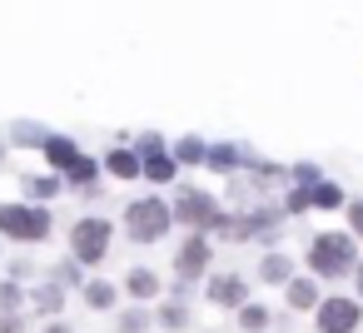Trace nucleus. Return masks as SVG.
<instances>
[{
  "label": "nucleus",
  "mask_w": 363,
  "mask_h": 333,
  "mask_svg": "<svg viewBox=\"0 0 363 333\" xmlns=\"http://www.w3.org/2000/svg\"><path fill=\"white\" fill-rule=\"evenodd\" d=\"M45 333H70V328L65 323H45Z\"/></svg>",
  "instance_id": "obj_26"
},
{
  "label": "nucleus",
  "mask_w": 363,
  "mask_h": 333,
  "mask_svg": "<svg viewBox=\"0 0 363 333\" xmlns=\"http://www.w3.org/2000/svg\"><path fill=\"white\" fill-rule=\"evenodd\" d=\"M259 278H264V283H289V278H294V269H289V259H284V254H269V259L259 264Z\"/></svg>",
  "instance_id": "obj_13"
},
{
  "label": "nucleus",
  "mask_w": 363,
  "mask_h": 333,
  "mask_svg": "<svg viewBox=\"0 0 363 333\" xmlns=\"http://www.w3.org/2000/svg\"><path fill=\"white\" fill-rule=\"evenodd\" d=\"M0 333H26V323H21V313H0Z\"/></svg>",
  "instance_id": "obj_24"
},
{
  "label": "nucleus",
  "mask_w": 363,
  "mask_h": 333,
  "mask_svg": "<svg viewBox=\"0 0 363 333\" xmlns=\"http://www.w3.org/2000/svg\"><path fill=\"white\" fill-rule=\"evenodd\" d=\"M353 259H358V249H353L348 234H318V239L308 244V269H313V273L338 278V273L353 269Z\"/></svg>",
  "instance_id": "obj_1"
},
{
  "label": "nucleus",
  "mask_w": 363,
  "mask_h": 333,
  "mask_svg": "<svg viewBox=\"0 0 363 333\" xmlns=\"http://www.w3.org/2000/svg\"><path fill=\"white\" fill-rule=\"evenodd\" d=\"M0 234L21 244H40L50 234V214L35 204H0Z\"/></svg>",
  "instance_id": "obj_2"
},
{
  "label": "nucleus",
  "mask_w": 363,
  "mask_h": 333,
  "mask_svg": "<svg viewBox=\"0 0 363 333\" xmlns=\"http://www.w3.org/2000/svg\"><path fill=\"white\" fill-rule=\"evenodd\" d=\"M303 199H308V204H318V209H338V204H343L338 184H318V179H313V184H303Z\"/></svg>",
  "instance_id": "obj_10"
},
{
  "label": "nucleus",
  "mask_w": 363,
  "mask_h": 333,
  "mask_svg": "<svg viewBox=\"0 0 363 333\" xmlns=\"http://www.w3.org/2000/svg\"><path fill=\"white\" fill-rule=\"evenodd\" d=\"M204 293H209L214 303H224V308H234V303H244V298H249V288H244V278H239V273H214Z\"/></svg>",
  "instance_id": "obj_8"
},
{
  "label": "nucleus",
  "mask_w": 363,
  "mask_h": 333,
  "mask_svg": "<svg viewBox=\"0 0 363 333\" xmlns=\"http://www.w3.org/2000/svg\"><path fill=\"white\" fill-rule=\"evenodd\" d=\"M363 318V308L353 298H323L318 303V333H353Z\"/></svg>",
  "instance_id": "obj_6"
},
{
  "label": "nucleus",
  "mask_w": 363,
  "mask_h": 333,
  "mask_svg": "<svg viewBox=\"0 0 363 333\" xmlns=\"http://www.w3.org/2000/svg\"><path fill=\"white\" fill-rule=\"evenodd\" d=\"M45 159H50L55 169H70V164L80 159V149H75L70 140H45Z\"/></svg>",
  "instance_id": "obj_12"
},
{
  "label": "nucleus",
  "mask_w": 363,
  "mask_h": 333,
  "mask_svg": "<svg viewBox=\"0 0 363 333\" xmlns=\"http://www.w3.org/2000/svg\"><path fill=\"white\" fill-rule=\"evenodd\" d=\"M85 303H90V308H110V303H115V283L90 278V283H85Z\"/></svg>",
  "instance_id": "obj_17"
},
{
  "label": "nucleus",
  "mask_w": 363,
  "mask_h": 333,
  "mask_svg": "<svg viewBox=\"0 0 363 333\" xmlns=\"http://www.w3.org/2000/svg\"><path fill=\"white\" fill-rule=\"evenodd\" d=\"M145 149H150V159L140 164V174H145L150 184H169V179H174V159L160 149V140H145Z\"/></svg>",
  "instance_id": "obj_9"
},
{
  "label": "nucleus",
  "mask_w": 363,
  "mask_h": 333,
  "mask_svg": "<svg viewBox=\"0 0 363 333\" xmlns=\"http://www.w3.org/2000/svg\"><path fill=\"white\" fill-rule=\"evenodd\" d=\"M313 303H318L313 278H289V308H313Z\"/></svg>",
  "instance_id": "obj_14"
},
{
  "label": "nucleus",
  "mask_w": 363,
  "mask_h": 333,
  "mask_svg": "<svg viewBox=\"0 0 363 333\" xmlns=\"http://www.w3.org/2000/svg\"><path fill=\"white\" fill-rule=\"evenodd\" d=\"M169 219L194 224V229H214V224H219V204H214L209 194H199V189H179V199H174Z\"/></svg>",
  "instance_id": "obj_5"
},
{
  "label": "nucleus",
  "mask_w": 363,
  "mask_h": 333,
  "mask_svg": "<svg viewBox=\"0 0 363 333\" xmlns=\"http://www.w3.org/2000/svg\"><path fill=\"white\" fill-rule=\"evenodd\" d=\"M264 323H269V313H264L259 303H244V308H239V328H244V333H259Z\"/></svg>",
  "instance_id": "obj_18"
},
{
  "label": "nucleus",
  "mask_w": 363,
  "mask_h": 333,
  "mask_svg": "<svg viewBox=\"0 0 363 333\" xmlns=\"http://www.w3.org/2000/svg\"><path fill=\"white\" fill-rule=\"evenodd\" d=\"M30 298H35V313H45V318L65 308V293H60V283H40V288H35Z\"/></svg>",
  "instance_id": "obj_11"
},
{
  "label": "nucleus",
  "mask_w": 363,
  "mask_h": 333,
  "mask_svg": "<svg viewBox=\"0 0 363 333\" xmlns=\"http://www.w3.org/2000/svg\"><path fill=\"white\" fill-rule=\"evenodd\" d=\"M105 249H110V224H105V219H80V224L70 229V254H75V264H100Z\"/></svg>",
  "instance_id": "obj_4"
},
{
  "label": "nucleus",
  "mask_w": 363,
  "mask_h": 333,
  "mask_svg": "<svg viewBox=\"0 0 363 333\" xmlns=\"http://www.w3.org/2000/svg\"><path fill=\"white\" fill-rule=\"evenodd\" d=\"M120 333H145V313H120Z\"/></svg>",
  "instance_id": "obj_23"
},
{
  "label": "nucleus",
  "mask_w": 363,
  "mask_h": 333,
  "mask_svg": "<svg viewBox=\"0 0 363 333\" xmlns=\"http://www.w3.org/2000/svg\"><path fill=\"white\" fill-rule=\"evenodd\" d=\"M348 224H353V234H363V199L348 204Z\"/></svg>",
  "instance_id": "obj_25"
},
{
  "label": "nucleus",
  "mask_w": 363,
  "mask_h": 333,
  "mask_svg": "<svg viewBox=\"0 0 363 333\" xmlns=\"http://www.w3.org/2000/svg\"><path fill=\"white\" fill-rule=\"evenodd\" d=\"M105 164H110V174H120V179H140V159H135L130 149H115Z\"/></svg>",
  "instance_id": "obj_16"
},
{
  "label": "nucleus",
  "mask_w": 363,
  "mask_h": 333,
  "mask_svg": "<svg viewBox=\"0 0 363 333\" xmlns=\"http://www.w3.org/2000/svg\"><path fill=\"white\" fill-rule=\"evenodd\" d=\"M169 224H174V219H169V204H164V199H135V204L125 209V229H130L135 244H155Z\"/></svg>",
  "instance_id": "obj_3"
},
{
  "label": "nucleus",
  "mask_w": 363,
  "mask_h": 333,
  "mask_svg": "<svg viewBox=\"0 0 363 333\" xmlns=\"http://www.w3.org/2000/svg\"><path fill=\"white\" fill-rule=\"evenodd\" d=\"M21 298H26V293H21V283H16V278L0 283V313H16V308H21Z\"/></svg>",
  "instance_id": "obj_20"
},
{
  "label": "nucleus",
  "mask_w": 363,
  "mask_h": 333,
  "mask_svg": "<svg viewBox=\"0 0 363 333\" xmlns=\"http://www.w3.org/2000/svg\"><path fill=\"white\" fill-rule=\"evenodd\" d=\"M65 174H70V179H75V184H95V174H100V164H95V159H85V154H80V159H75V164H70V169H65Z\"/></svg>",
  "instance_id": "obj_19"
},
{
  "label": "nucleus",
  "mask_w": 363,
  "mask_h": 333,
  "mask_svg": "<svg viewBox=\"0 0 363 333\" xmlns=\"http://www.w3.org/2000/svg\"><path fill=\"white\" fill-rule=\"evenodd\" d=\"M26 189H30L35 199H50V194L60 189V179H50V174H35V179H26Z\"/></svg>",
  "instance_id": "obj_22"
},
{
  "label": "nucleus",
  "mask_w": 363,
  "mask_h": 333,
  "mask_svg": "<svg viewBox=\"0 0 363 333\" xmlns=\"http://www.w3.org/2000/svg\"><path fill=\"white\" fill-rule=\"evenodd\" d=\"M160 323H164V328H184V323H189V308H184V303H164V308H160Z\"/></svg>",
  "instance_id": "obj_21"
},
{
  "label": "nucleus",
  "mask_w": 363,
  "mask_h": 333,
  "mask_svg": "<svg viewBox=\"0 0 363 333\" xmlns=\"http://www.w3.org/2000/svg\"><path fill=\"white\" fill-rule=\"evenodd\" d=\"M204 264H209V239H204V234L184 239V249H179V278H199Z\"/></svg>",
  "instance_id": "obj_7"
},
{
  "label": "nucleus",
  "mask_w": 363,
  "mask_h": 333,
  "mask_svg": "<svg viewBox=\"0 0 363 333\" xmlns=\"http://www.w3.org/2000/svg\"><path fill=\"white\" fill-rule=\"evenodd\" d=\"M125 288H130L135 298H155V293H160V278H155L150 269H135V273L125 278Z\"/></svg>",
  "instance_id": "obj_15"
},
{
  "label": "nucleus",
  "mask_w": 363,
  "mask_h": 333,
  "mask_svg": "<svg viewBox=\"0 0 363 333\" xmlns=\"http://www.w3.org/2000/svg\"><path fill=\"white\" fill-rule=\"evenodd\" d=\"M353 273H358V293H363V264H353Z\"/></svg>",
  "instance_id": "obj_27"
}]
</instances>
